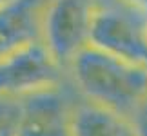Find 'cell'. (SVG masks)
Here are the masks:
<instances>
[{"instance_id":"30bf717a","label":"cell","mask_w":147,"mask_h":136,"mask_svg":"<svg viewBox=\"0 0 147 136\" xmlns=\"http://www.w3.org/2000/svg\"><path fill=\"white\" fill-rule=\"evenodd\" d=\"M7 2H9V0H0V7H2V5H5Z\"/></svg>"},{"instance_id":"8fae6325","label":"cell","mask_w":147,"mask_h":136,"mask_svg":"<svg viewBox=\"0 0 147 136\" xmlns=\"http://www.w3.org/2000/svg\"><path fill=\"white\" fill-rule=\"evenodd\" d=\"M145 31H147V26H145Z\"/></svg>"},{"instance_id":"ba28073f","label":"cell","mask_w":147,"mask_h":136,"mask_svg":"<svg viewBox=\"0 0 147 136\" xmlns=\"http://www.w3.org/2000/svg\"><path fill=\"white\" fill-rule=\"evenodd\" d=\"M24 118V100L0 94V136H18Z\"/></svg>"},{"instance_id":"6da1fadb","label":"cell","mask_w":147,"mask_h":136,"mask_svg":"<svg viewBox=\"0 0 147 136\" xmlns=\"http://www.w3.org/2000/svg\"><path fill=\"white\" fill-rule=\"evenodd\" d=\"M65 73L82 98L134 118L147 105V65L134 64L94 45H86Z\"/></svg>"},{"instance_id":"7a4b0ae2","label":"cell","mask_w":147,"mask_h":136,"mask_svg":"<svg viewBox=\"0 0 147 136\" xmlns=\"http://www.w3.org/2000/svg\"><path fill=\"white\" fill-rule=\"evenodd\" d=\"M98 0H44L40 40L67 69L76 53L89 45L93 15Z\"/></svg>"},{"instance_id":"52a82bcc","label":"cell","mask_w":147,"mask_h":136,"mask_svg":"<svg viewBox=\"0 0 147 136\" xmlns=\"http://www.w3.org/2000/svg\"><path fill=\"white\" fill-rule=\"evenodd\" d=\"M42 4L44 0H9L0 7V58L40 40Z\"/></svg>"},{"instance_id":"277c9868","label":"cell","mask_w":147,"mask_h":136,"mask_svg":"<svg viewBox=\"0 0 147 136\" xmlns=\"http://www.w3.org/2000/svg\"><path fill=\"white\" fill-rule=\"evenodd\" d=\"M120 2V0H118ZM138 9L120 2L105 4L98 0L93 15L89 44L134 64L147 65V15L136 18Z\"/></svg>"},{"instance_id":"5b68a950","label":"cell","mask_w":147,"mask_h":136,"mask_svg":"<svg viewBox=\"0 0 147 136\" xmlns=\"http://www.w3.org/2000/svg\"><path fill=\"white\" fill-rule=\"evenodd\" d=\"M24 118L18 136H73L71 104L62 87L24 96Z\"/></svg>"},{"instance_id":"3957f363","label":"cell","mask_w":147,"mask_h":136,"mask_svg":"<svg viewBox=\"0 0 147 136\" xmlns=\"http://www.w3.org/2000/svg\"><path fill=\"white\" fill-rule=\"evenodd\" d=\"M65 69L42 40L29 42L0 58V94L24 96L62 87Z\"/></svg>"},{"instance_id":"8992f818","label":"cell","mask_w":147,"mask_h":136,"mask_svg":"<svg viewBox=\"0 0 147 136\" xmlns=\"http://www.w3.org/2000/svg\"><path fill=\"white\" fill-rule=\"evenodd\" d=\"M73 136H144L133 116L82 98L71 104Z\"/></svg>"},{"instance_id":"9c48e42d","label":"cell","mask_w":147,"mask_h":136,"mask_svg":"<svg viewBox=\"0 0 147 136\" xmlns=\"http://www.w3.org/2000/svg\"><path fill=\"white\" fill-rule=\"evenodd\" d=\"M120 2L131 5V7L138 9V11H144V13H147V0H120Z\"/></svg>"}]
</instances>
